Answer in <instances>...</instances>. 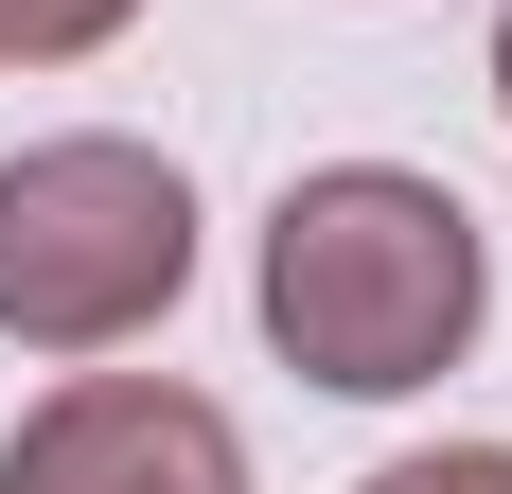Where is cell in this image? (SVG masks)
<instances>
[{"label":"cell","mask_w":512,"mask_h":494,"mask_svg":"<svg viewBox=\"0 0 512 494\" xmlns=\"http://www.w3.org/2000/svg\"><path fill=\"white\" fill-rule=\"evenodd\" d=\"M0 494H248V442L177 371H71L53 406H18Z\"/></svg>","instance_id":"obj_3"},{"label":"cell","mask_w":512,"mask_h":494,"mask_svg":"<svg viewBox=\"0 0 512 494\" xmlns=\"http://www.w3.org/2000/svg\"><path fill=\"white\" fill-rule=\"evenodd\" d=\"M142 18V0H0V71H71V53H106Z\"/></svg>","instance_id":"obj_4"},{"label":"cell","mask_w":512,"mask_h":494,"mask_svg":"<svg viewBox=\"0 0 512 494\" xmlns=\"http://www.w3.org/2000/svg\"><path fill=\"white\" fill-rule=\"evenodd\" d=\"M371 494H512V442H424V459H389Z\"/></svg>","instance_id":"obj_5"},{"label":"cell","mask_w":512,"mask_h":494,"mask_svg":"<svg viewBox=\"0 0 512 494\" xmlns=\"http://www.w3.org/2000/svg\"><path fill=\"white\" fill-rule=\"evenodd\" d=\"M195 283V177L159 142H18L0 159V336L18 353H124Z\"/></svg>","instance_id":"obj_2"},{"label":"cell","mask_w":512,"mask_h":494,"mask_svg":"<svg viewBox=\"0 0 512 494\" xmlns=\"http://www.w3.org/2000/svg\"><path fill=\"white\" fill-rule=\"evenodd\" d=\"M495 106H512V18H495Z\"/></svg>","instance_id":"obj_6"},{"label":"cell","mask_w":512,"mask_h":494,"mask_svg":"<svg viewBox=\"0 0 512 494\" xmlns=\"http://www.w3.org/2000/svg\"><path fill=\"white\" fill-rule=\"evenodd\" d=\"M477 318H495V247H477V212L442 177H407V159L283 177V212H265V336H283L301 389L407 406L477 353Z\"/></svg>","instance_id":"obj_1"}]
</instances>
